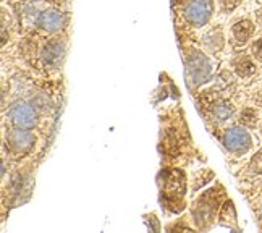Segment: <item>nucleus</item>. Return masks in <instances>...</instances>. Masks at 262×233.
I'll list each match as a JSON object with an SVG mask.
<instances>
[{"instance_id": "obj_1", "label": "nucleus", "mask_w": 262, "mask_h": 233, "mask_svg": "<svg viewBox=\"0 0 262 233\" xmlns=\"http://www.w3.org/2000/svg\"><path fill=\"white\" fill-rule=\"evenodd\" d=\"M214 12L212 0H191V2L185 7V16L191 24L202 26L209 21Z\"/></svg>"}, {"instance_id": "obj_2", "label": "nucleus", "mask_w": 262, "mask_h": 233, "mask_svg": "<svg viewBox=\"0 0 262 233\" xmlns=\"http://www.w3.org/2000/svg\"><path fill=\"white\" fill-rule=\"evenodd\" d=\"M10 120L18 128H33L37 123V115L30 104L16 102L10 109Z\"/></svg>"}, {"instance_id": "obj_3", "label": "nucleus", "mask_w": 262, "mask_h": 233, "mask_svg": "<svg viewBox=\"0 0 262 233\" xmlns=\"http://www.w3.org/2000/svg\"><path fill=\"white\" fill-rule=\"evenodd\" d=\"M223 143L231 152H245L251 147V136L248 135L246 130L231 128L223 136Z\"/></svg>"}, {"instance_id": "obj_4", "label": "nucleus", "mask_w": 262, "mask_h": 233, "mask_svg": "<svg viewBox=\"0 0 262 233\" xmlns=\"http://www.w3.org/2000/svg\"><path fill=\"white\" fill-rule=\"evenodd\" d=\"M8 143L16 152H24L33 146L34 138L28 130L16 126V130H12L10 135H8Z\"/></svg>"}, {"instance_id": "obj_5", "label": "nucleus", "mask_w": 262, "mask_h": 233, "mask_svg": "<svg viewBox=\"0 0 262 233\" xmlns=\"http://www.w3.org/2000/svg\"><path fill=\"white\" fill-rule=\"evenodd\" d=\"M188 71L191 74V78L196 83H199V81L205 80V76H207V73H209V62L205 60L204 55L194 54L193 57L188 60Z\"/></svg>"}, {"instance_id": "obj_6", "label": "nucleus", "mask_w": 262, "mask_h": 233, "mask_svg": "<svg viewBox=\"0 0 262 233\" xmlns=\"http://www.w3.org/2000/svg\"><path fill=\"white\" fill-rule=\"evenodd\" d=\"M39 24L45 31H59L63 26V16L59 12H45L39 18Z\"/></svg>"}, {"instance_id": "obj_7", "label": "nucleus", "mask_w": 262, "mask_h": 233, "mask_svg": "<svg viewBox=\"0 0 262 233\" xmlns=\"http://www.w3.org/2000/svg\"><path fill=\"white\" fill-rule=\"evenodd\" d=\"M63 57V45L60 42H49L42 50V60L47 65H57Z\"/></svg>"}, {"instance_id": "obj_8", "label": "nucleus", "mask_w": 262, "mask_h": 233, "mask_svg": "<svg viewBox=\"0 0 262 233\" xmlns=\"http://www.w3.org/2000/svg\"><path fill=\"white\" fill-rule=\"evenodd\" d=\"M252 31H254V26H252L251 21H238L233 26V34H235V37L240 42L248 41V37L252 34Z\"/></svg>"}, {"instance_id": "obj_9", "label": "nucleus", "mask_w": 262, "mask_h": 233, "mask_svg": "<svg viewBox=\"0 0 262 233\" xmlns=\"http://www.w3.org/2000/svg\"><path fill=\"white\" fill-rule=\"evenodd\" d=\"M256 70V67L252 65V62L249 59H243L237 63V73L240 74V76H249V74H252Z\"/></svg>"}, {"instance_id": "obj_10", "label": "nucleus", "mask_w": 262, "mask_h": 233, "mask_svg": "<svg viewBox=\"0 0 262 233\" xmlns=\"http://www.w3.org/2000/svg\"><path fill=\"white\" fill-rule=\"evenodd\" d=\"M240 122L245 125V126H249L252 128L256 125L257 122V115H256V112L252 110V109H245L241 112V117H240Z\"/></svg>"}, {"instance_id": "obj_11", "label": "nucleus", "mask_w": 262, "mask_h": 233, "mask_svg": "<svg viewBox=\"0 0 262 233\" xmlns=\"http://www.w3.org/2000/svg\"><path fill=\"white\" fill-rule=\"evenodd\" d=\"M214 114L219 120H227L233 114V107L228 106V104H219L217 107L214 109Z\"/></svg>"}, {"instance_id": "obj_12", "label": "nucleus", "mask_w": 262, "mask_h": 233, "mask_svg": "<svg viewBox=\"0 0 262 233\" xmlns=\"http://www.w3.org/2000/svg\"><path fill=\"white\" fill-rule=\"evenodd\" d=\"M252 54H254V57L257 60H262V39H257L252 45Z\"/></svg>"}, {"instance_id": "obj_13", "label": "nucleus", "mask_w": 262, "mask_h": 233, "mask_svg": "<svg viewBox=\"0 0 262 233\" xmlns=\"http://www.w3.org/2000/svg\"><path fill=\"white\" fill-rule=\"evenodd\" d=\"M240 4H241V0H223L225 10H233V8H237Z\"/></svg>"}]
</instances>
